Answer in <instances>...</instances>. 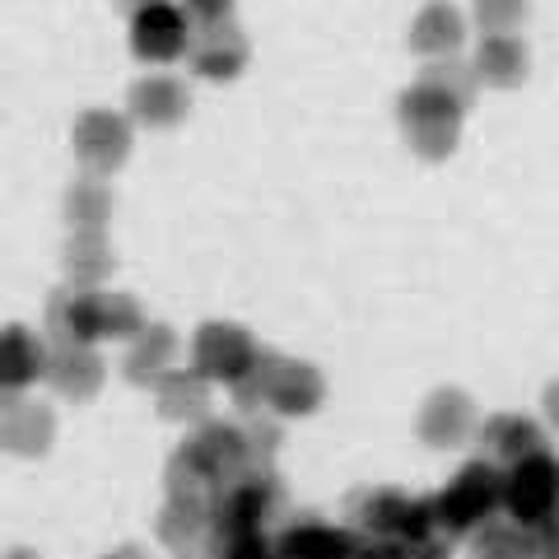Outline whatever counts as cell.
Returning <instances> with one entry per match:
<instances>
[{"label":"cell","instance_id":"1","mask_svg":"<svg viewBox=\"0 0 559 559\" xmlns=\"http://www.w3.org/2000/svg\"><path fill=\"white\" fill-rule=\"evenodd\" d=\"M466 108L471 103L462 94H452L448 84H439L433 75L419 70V80L396 98V121H401V131H406L411 150L419 154V159L443 164V159L457 154Z\"/></svg>","mask_w":559,"mask_h":559},{"label":"cell","instance_id":"2","mask_svg":"<svg viewBox=\"0 0 559 559\" xmlns=\"http://www.w3.org/2000/svg\"><path fill=\"white\" fill-rule=\"evenodd\" d=\"M429 503H433L439 536L462 540V536L476 532L480 522L503 513V466H495L489 457L466 462L439 495H429Z\"/></svg>","mask_w":559,"mask_h":559},{"label":"cell","instance_id":"3","mask_svg":"<svg viewBox=\"0 0 559 559\" xmlns=\"http://www.w3.org/2000/svg\"><path fill=\"white\" fill-rule=\"evenodd\" d=\"M345 527L355 536L369 540H425L439 536V522H433V503L415 499L396 485H378V489H355L345 509Z\"/></svg>","mask_w":559,"mask_h":559},{"label":"cell","instance_id":"4","mask_svg":"<svg viewBox=\"0 0 559 559\" xmlns=\"http://www.w3.org/2000/svg\"><path fill=\"white\" fill-rule=\"evenodd\" d=\"M275 503L280 480L271 476V466H242L210 495V518H215L210 532H261L275 513Z\"/></svg>","mask_w":559,"mask_h":559},{"label":"cell","instance_id":"5","mask_svg":"<svg viewBox=\"0 0 559 559\" xmlns=\"http://www.w3.org/2000/svg\"><path fill=\"white\" fill-rule=\"evenodd\" d=\"M503 513L522 527H540L559 513V457L550 448L503 471Z\"/></svg>","mask_w":559,"mask_h":559},{"label":"cell","instance_id":"6","mask_svg":"<svg viewBox=\"0 0 559 559\" xmlns=\"http://www.w3.org/2000/svg\"><path fill=\"white\" fill-rule=\"evenodd\" d=\"M70 145H75V159L84 173L94 178H112V173L131 159L135 131L131 117H121L112 108H90L75 117V131H70Z\"/></svg>","mask_w":559,"mask_h":559},{"label":"cell","instance_id":"7","mask_svg":"<svg viewBox=\"0 0 559 559\" xmlns=\"http://www.w3.org/2000/svg\"><path fill=\"white\" fill-rule=\"evenodd\" d=\"M257 355H261L257 336L238 322H205L191 336V369L205 373L210 382H224V388H234L257 364Z\"/></svg>","mask_w":559,"mask_h":559},{"label":"cell","instance_id":"8","mask_svg":"<svg viewBox=\"0 0 559 559\" xmlns=\"http://www.w3.org/2000/svg\"><path fill=\"white\" fill-rule=\"evenodd\" d=\"M187 61H191V75L210 80V84H229L238 80L252 61V47H248V33H242L234 20H219V24H197L191 28V47H187Z\"/></svg>","mask_w":559,"mask_h":559},{"label":"cell","instance_id":"9","mask_svg":"<svg viewBox=\"0 0 559 559\" xmlns=\"http://www.w3.org/2000/svg\"><path fill=\"white\" fill-rule=\"evenodd\" d=\"M191 24L182 5H173V0H159V5H140L131 10V51L140 61L150 66H168L187 57L191 47Z\"/></svg>","mask_w":559,"mask_h":559},{"label":"cell","instance_id":"10","mask_svg":"<svg viewBox=\"0 0 559 559\" xmlns=\"http://www.w3.org/2000/svg\"><path fill=\"white\" fill-rule=\"evenodd\" d=\"M419 439L439 452H452L462 448L466 439H476L480 429V415H476V401H471L462 388H439L425 396V406H419V419H415Z\"/></svg>","mask_w":559,"mask_h":559},{"label":"cell","instance_id":"11","mask_svg":"<svg viewBox=\"0 0 559 559\" xmlns=\"http://www.w3.org/2000/svg\"><path fill=\"white\" fill-rule=\"evenodd\" d=\"M47 349H51V341L24 322L0 326V406L14 396H28L33 382H43Z\"/></svg>","mask_w":559,"mask_h":559},{"label":"cell","instance_id":"12","mask_svg":"<svg viewBox=\"0 0 559 559\" xmlns=\"http://www.w3.org/2000/svg\"><path fill=\"white\" fill-rule=\"evenodd\" d=\"M57 443V415L33 396H14L0 406V452L10 457H47Z\"/></svg>","mask_w":559,"mask_h":559},{"label":"cell","instance_id":"13","mask_svg":"<svg viewBox=\"0 0 559 559\" xmlns=\"http://www.w3.org/2000/svg\"><path fill=\"white\" fill-rule=\"evenodd\" d=\"M476 443H480V457H489V462L503 466V471L518 466L522 457H532V452H546L550 448L546 429H540L532 415H518V411H499V415L480 419Z\"/></svg>","mask_w":559,"mask_h":559},{"label":"cell","instance_id":"14","mask_svg":"<svg viewBox=\"0 0 559 559\" xmlns=\"http://www.w3.org/2000/svg\"><path fill=\"white\" fill-rule=\"evenodd\" d=\"M103 378H108V364L94 345H51L47 349V373L43 382H51V392L66 401H94L103 392Z\"/></svg>","mask_w":559,"mask_h":559},{"label":"cell","instance_id":"15","mask_svg":"<svg viewBox=\"0 0 559 559\" xmlns=\"http://www.w3.org/2000/svg\"><path fill=\"white\" fill-rule=\"evenodd\" d=\"M127 108H131V121H140V127L168 131L191 112V90L178 75H145L131 84Z\"/></svg>","mask_w":559,"mask_h":559},{"label":"cell","instance_id":"16","mask_svg":"<svg viewBox=\"0 0 559 559\" xmlns=\"http://www.w3.org/2000/svg\"><path fill=\"white\" fill-rule=\"evenodd\" d=\"M47 341L51 345H98V289L66 285L47 299Z\"/></svg>","mask_w":559,"mask_h":559},{"label":"cell","instance_id":"17","mask_svg":"<svg viewBox=\"0 0 559 559\" xmlns=\"http://www.w3.org/2000/svg\"><path fill=\"white\" fill-rule=\"evenodd\" d=\"M471 70H476V80L489 84V90H518L532 75V51L518 33H480Z\"/></svg>","mask_w":559,"mask_h":559},{"label":"cell","instance_id":"18","mask_svg":"<svg viewBox=\"0 0 559 559\" xmlns=\"http://www.w3.org/2000/svg\"><path fill=\"white\" fill-rule=\"evenodd\" d=\"M466 43V14L452 0H429L425 10L411 20V51L425 61L457 57Z\"/></svg>","mask_w":559,"mask_h":559},{"label":"cell","instance_id":"19","mask_svg":"<svg viewBox=\"0 0 559 559\" xmlns=\"http://www.w3.org/2000/svg\"><path fill=\"white\" fill-rule=\"evenodd\" d=\"M210 388H215V382H210L205 373L178 369V364H173V369H168L159 382H154L150 392H154V406H159L164 419L197 429L201 419H210Z\"/></svg>","mask_w":559,"mask_h":559},{"label":"cell","instance_id":"20","mask_svg":"<svg viewBox=\"0 0 559 559\" xmlns=\"http://www.w3.org/2000/svg\"><path fill=\"white\" fill-rule=\"evenodd\" d=\"M178 331H173L168 322H145V331L140 336L127 341V359H121V373H127L135 388H154L173 364H178Z\"/></svg>","mask_w":559,"mask_h":559},{"label":"cell","instance_id":"21","mask_svg":"<svg viewBox=\"0 0 559 559\" xmlns=\"http://www.w3.org/2000/svg\"><path fill=\"white\" fill-rule=\"evenodd\" d=\"M359 536L349 527H336V522L322 518H304L275 540L280 559H355Z\"/></svg>","mask_w":559,"mask_h":559},{"label":"cell","instance_id":"22","mask_svg":"<svg viewBox=\"0 0 559 559\" xmlns=\"http://www.w3.org/2000/svg\"><path fill=\"white\" fill-rule=\"evenodd\" d=\"M326 401V378L318 364L308 359H280L275 388H271V411L285 419H304Z\"/></svg>","mask_w":559,"mask_h":559},{"label":"cell","instance_id":"23","mask_svg":"<svg viewBox=\"0 0 559 559\" xmlns=\"http://www.w3.org/2000/svg\"><path fill=\"white\" fill-rule=\"evenodd\" d=\"M61 261H66V280L75 289H98L117 271V252L103 229H70Z\"/></svg>","mask_w":559,"mask_h":559},{"label":"cell","instance_id":"24","mask_svg":"<svg viewBox=\"0 0 559 559\" xmlns=\"http://www.w3.org/2000/svg\"><path fill=\"white\" fill-rule=\"evenodd\" d=\"M210 527H215V518H210V499H187V495H168V503L154 518V532L168 550H191L210 540Z\"/></svg>","mask_w":559,"mask_h":559},{"label":"cell","instance_id":"25","mask_svg":"<svg viewBox=\"0 0 559 559\" xmlns=\"http://www.w3.org/2000/svg\"><path fill=\"white\" fill-rule=\"evenodd\" d=\"M191 443H197L210 466L219 471L224 480L234 476V471L252 466V452H248V425H234V419H201L197 429H191Z\"/></svg>","mask_w":559,"mask_h":559},{"label":"cell","instance_id":"26","mask_svg":"<svg viewBox=\"0 0 559 559\" xmlns=\"http://www.w3.org/2000/svg\"><path fill=\"white\" fill-rule=\"evenodd\" d=\"M466 540H471V559H532L536 555L532 527H522V522H513L509 513L480 522Z\"/></svg>","mask_w":559,"mask_h":559},{"label":"cell","instance_id":"27","mask_svg":"<svg viewBox=\"0 0 559 559\" xmlns=\"http://www.w3.org/2000/svg\"><path fill=\"white\" fill-rule=\"evenodd\" d=\"M219 471L210 466L205 452L191 443V433H187V443L168 457V471H164V485H168V495H187V499H210L219 489Z\"/></svg>","mask_w":559,"mask_h":559},{"label":"cell","instance_id":"28","mask_svg":"<svg viewBox=\"0 0 559 559\" xmlns=\"http://www.w3.org/2000/svg\"><path fill=\"white\" fill-rule=\"evenodd\" d=\"M112 205L117 201H112L108 178L84 173V178L70 182V191H66V224H70V229H108Z\"/></svg>","mask_w":559,"mask_h":559},{"label":"cell","instance_id":"29","mask_svg":"<svg viewBox=\"0 0 559 559\" xmlns=\"http://www.w3.org/2000/svg\"><path fill=\"white\" fill-rule=\"evenodd\" d=\"M145 308L135 294H117V289H98V336L103 341H131L145 331Z\"/></svg>","mask_w":559,"mask_h":559},{"label":"cell","instance_id":"30","mask_svg":"<svg viewBox=\"0 0 559 559\" xmlns=\"http://www.w3.org/2000/svg\"><path fill=\"white\" fill-rule=\"evenodd\" d=\"M280 359L285 355H271V349H261L257 355V364L248 373H242L234 388H229V396H234V406L242 411V415H261V411H271V388H275V373H280Z\"/></svg>","mask_w":559,"mask_h":559},{"label":"cell","instance_id":"31","mask_svg":"<svg viewBox=\"0 0 559 559\" xmlns=\"http://www.w3.org/2000/svg\"><path fill=\"white\" fill-rule=\"evenodd\" d=\"M480 33H518L532 14V0H471Z\"/></svg>","mask_w":559,"mask_h":559},{"label":"cell","instance_id":"32","mask_svg":"<svg viewBox=\"0 0 559 559\" xmlns=\"http://www.w3.org/2000/svg\"><path fill=\"white\" fill-rule=\"evenodd\" d=\"M215 559H280L266 532H210Z\"/></svg>","mask_w":559,"mask_h":559},{"label":"cell","instance_id":"33","mask_svg":"<svg viewBox=\"0 0 559 559\" xmlns=\"http://www.w3.org/2000/svg\"><path fill=\"white\" fill-rule=\"evenodd\" d=\"M392 559H452V540H448V536L392 540Z\"/></svg>","mask_w":559,"mask_h":559},{"label":"cell","instance_id":"34","mask_svg":"<svg viewBox=\"0 0 559 559\" xmlns=\"http://www.w3.org/2000/svg\"><path fill=\"white\" fill-rule=\"evenodd\" d=\"M234 5L238 0H182L187 20L191 24H219V20H234Z\"/></svg>","mask_w":559,"mask_h":559},{"label":"cell","instance_id":"35","mask_svg":"<svg viewBox=\"0 0 559 559\" xmlns=\"http://www.w3.org/2000/svg\"><path fill=\"white\" fill-rule=\"evenodd\" d=\"M355 559H392V540H369V536H359Z\"/></svg>","mask_w":559,"mask_h":559},{"label":"cell","instance_id":"36","mask_svg":"<svg viewBox=\"0 0 559 559\" xmlns=\"http://www.w3.org/2000/svg\"><path fill=\"white\" fill-rule=\"evenodd\" d=\"M540 406H546V419H550V429L559 433V378L546 388V396H540Z\"/></svg>","mask_w":559,"mask_h":559},{"label":"cell","instance_id":"37","mask_svg":"<svg viewBox=\"0 0 559 559\" xmlns=\"http://www.w3.org/2000/svg\"><path fill=\"white\" fill-rule=\"evenodd\" d=\"M98 559H150V555L140 550V546H112L108 555H98Z\"/></svg>","mask_w":559,"mask_h":559},{"label":"cell","instance_id":"38","mask_svg":"<svg viewBox=\"0 0 559 559\" xmlns=\"http://www.w3.org/2000/svg\"><path fill=\"white\" fill-rule=\"evenodd\" d=\"M5 559H43V555L28 550V546H14V550H5Z\"/></svg>","mask_w":559,"mask_h":559},{"label":"cell","instance_id":"39","mask_svg":"<svg viewBox=\"0 0 559 559\" xmlns=\"http://www.w3.org/2000/svg\"><path fill=\"white\" fill-rule=\"evenodd\" d=\"M121 5H131V10H140V5H159V0H121Z\"/></svg>","mask_w":559,"mask_h":559}]
</instances>
